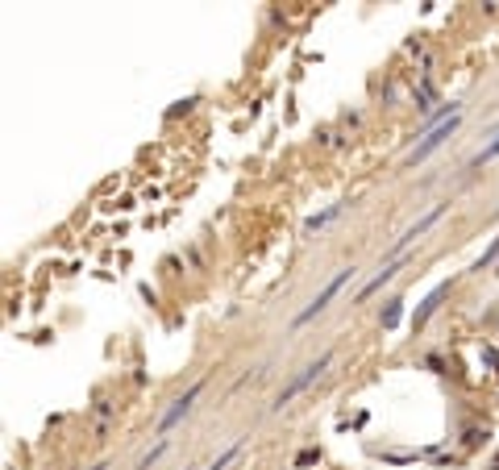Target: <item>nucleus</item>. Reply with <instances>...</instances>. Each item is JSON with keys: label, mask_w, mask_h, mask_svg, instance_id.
Listing matches in <instances>:
<instances>
[{"label": "nucleus", "mask_w": 499, "mask_h": 470, "mask_svg": "<svg viewBox=\"0 0 499 470\" xmlns=\"http://www.w3.org/2000/svg\"><path fill=\"white\" fill-rule=\"evenodd\" d=\"M458 117H462V112H454V117H446L441 125H433V129H429V133H425V137H421V142L412 146V154H408V162H421L425 154H433V150H437V146H441V142H446V137L454 133V125H458Z\"/></svg>", "instance_id": "obj_1"}, {"label": "nucleus", "mask_w": 499, "mask_h": 470, "mask_svg": "<svg viewBox=\"0 0 499 470\" xmlns=\"http://www.w3.org/2000/svg\"><path fill=\"white\" fill-rule=\"evenodd\" d=\"M96 470H104V467H96Z\"/></svg>", "instance_id": "obj_12"}, {"label": "nucleus", "mask_w": 499, "mask_h": 470, "mask_svg": "<svg viewBox=\"0 0 499 470\" xmlns=\"http://www.w3.org/2000/svg\"><path fill=\"white\" fill-rule=\"evenodd\" d=\"M350 275H354L350 267H346V271H337V275H333V279L325 283V292H321V296H316V300H312V304H308V308L300 312V317H296V325H308V321H312L316 312H325V304H329V300H333V296H337V292H341L346 283H350Z\"/></svg>", "instance_id": "obj_2"}, {"label": "nucleus", "mask_w": 499, "mask_h": 470, "mask_svg": "<svg viewBox=\"0 0 499 470\" xmlns=\"http://www.w3.org/2000/svg\"><path fill=\"white\" fill-rule=\"evenodd\" d=\"M233 454H237V446H233V450H229L225 458H217V462H212V467H208V470H225V467H229V462H233Z\"/></svg>", "instance_id": "obj_10"}, {"label": "nucleus", "mask_w": 499, "mask_h": 470, "mask_svg": "<svg viewBox=\"0 0 499 470\" xmlns=\"http://www.w3.org/2000/svg\"><path fill=\"white\" fill-rule=\"evenodd\" d=\"M496 154H499V137L487 146V150H483V154H479V162H487V158H496Z\"/></svg>", "instance_id": "obj_11"}, {"label": "nucleus", "mask_w": 499, "mask_h": 470, "mask_svg": "<svg viewBox=\"0 0 499 470\" xmlns=\"http://www.w3.org/2000/svg\"><path fill=\"white\" fill-rule=\"evenodd\" d=\"M200 387H204V383H196V387H187V392H183V396H179V400L171 404V412L162 417V425H158V433H171V429H175V425H179L183 417H187V408H192V400L200 396Z\"/></svg>", "instance_id": "obj_3"}, {"label": "nucleus", "mask_w": 499, "mask_h": 470, "mask_svg": "<svg viewBox=\"0 0 499 470\" xmlns=\"http://www.w3.org/2000/svg\"><path fill=\"white\" fill-rule=\"evenodd\" d=\"M400 317H404V304H400V300H391V304H387V312H383V329H396V325H400Z\"/></svg>", "instance_id": "obj_7"}, {"label": "nucleus", "mask_w": 499, "mask_h": 470, "mask_svg": "<svg viewBox=\"0 0 499 470\" xmlns=\"http://www.w3.org/2000/svg\"><path fill=\"white\" fill-rule=\"evenodd\" d=\"M437 217H441V204H437V208H433V212H429L425 221H416V225H412V229H408V233L400 237V246H408V242H416V237H421V233H425V229H429V225L437 221Z\"/></svg>", "instance_id": "obj_6"}, {"label": "nucleus", "mask_w": 499, "mask_h": 470, "mask_svg": "<svg viewBox=\"0 0 499 470\" xmlns=\"http://www.w3.org/2000/svg\"><path fill=\"white\" fill-rule=\"evenodd\" d=\"M396 271H400V262H387V267H383V271H379V275H375V279L362 287V300H366V296H375L383 283H391V279H396Z\"/></svg>", "instance_id": "obj_5"}, {"label": "nucleus", "mask_w": 499, "mask_h": 470, "mask_svg": "<svg viewBox=\"0 0 499 470\" xmlns=\"http://www.w3.org/2000/svg\"><path fill=\"white\" fill-rule=\"evenodd\" d=\"M499 254V237L496 242H491V250H487V254H483V258H479V267H475V271H483V267H487V262H491V258H496Z\"/></svg>", "instance_id": "obj_9"}, {"label": "nucleus", "mask_w": 499, "mask_h": 470, "mask_svg": "<svg viewBox=\"0 0 499 470\" xmlns=\"http://www.w3.org/2000/svg\"><path fill=\"white\" fill-rule=\"evenodd\" d=\"M441 296H446V287H437V292H433V296H429V300L421 304V312H416V321H425V317H429V312H433V308L441 304Z\"/></svg>", "instance_id": "obj_8"}, {"label": "nucleus", "mask_w": 499, "mask_h": 470, "mask_svg": "<svg viewBox=\"0 0 499 470\" xmlns=\"http://www.w3.org/2000/svg\"><path fill=\"white\" fill-rule=\"evenodd\" d=\"M325 367H329V358H316V362H312V367H308V371H304V375H300V379H296V383H291V387H287L283 396H279V400H275V408H283V404H287V400H291L296 392H304V387H308V383H312V379H316V375H321Z\"/></svg>", "instance_id": "obj_4"}]
</instances>
